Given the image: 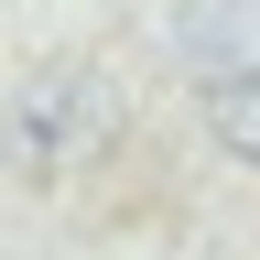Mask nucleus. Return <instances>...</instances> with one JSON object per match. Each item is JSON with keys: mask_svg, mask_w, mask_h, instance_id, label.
<instances>
[{"mask_svg": "<svg viewBox=\"0 0 260 260\" xmlns=\"http://www.w3.org/2000/svg\"><path fill=\"white\" fill-rule=\"evenodd\" d=\"M98 109H109V87H98L87 65H44V76H22V87H11V141L44 162V152H65V141H87Z\"/></svg>", "mask_w": 260, "mask_h": 260, "instance_id": "nucleus-1", "label": "nucleus"}, {"mask_svg": "<svg viewBox=\"0 0 260 260\" xmlns=\"http://www.w3.org/2000/svg\"><path fill=\"white\" fill-rule=\"evenodd\" d=\"M206 141H217L228 162H249V174H260V65H239V76L206 87Z\"/></svg>", "mask_w": 260, "mask_h": 260, "instance_id": "nucleus-2", "label": "nucleus"}]
</instances>
